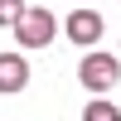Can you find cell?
Segmentation results:
<instances>
[{
    "label": "cell",
    "instance_id": "1",
    "mask_svg": "<svg viewBox=\"0 0 121 121\" xmlns=\"http://www.w3.org/2000/svg\"><path fill=\"white\" fill-rule=\"evenodd\" d=\"M10 29H15V44H19V48H44V44H53L58 19H53V10H39V5L29 10V5H24V15H19Z\"/></svg>",
    "mask_w": 121,
    "mask_h": 121
},
{
    "label": "cell",
    "instance_id": "3",
    "mask_svg": "<svg viewBox=\"0 0 121 121\" xmlns=\"http://www.w3.org/2000/svg\"><path fill=\"white\" fill-rule=\"evenodd\" d=\"M68 39L78 48H92L102 39V15L97 10H68Z\"/></svg>",
    "mask_w": 121,
    "mask_h": 121
},
{
    "label": "cell",
    "instance_id": "7",
    "mask_svg": "<svg viewBox=\"0 0 121 121\" xmlns=\"http://www.w3.org/2000/svg\"><path fill=\"white\" fill-rule=\"evenodd\" d=\"M82 5H87V0H82Z\"/></svg>",
    "mask_w": 121,
    "mask_h": 121
},
{
    "label": "cell",
    "instance_id": "5",
    "mask_svg": "<svg viewBox=\"0 0 121 121\" xmlns=\"http://www.w3.org/2000/svg\"><path fill=\"white\" fill-rule=\"evenodd\" d=\"M82 121H121V107L107 102V97H92V102L82 107Z\"/></svg>",
    "mask_w": 121,
    "mask_h": 121
},
{
    "label": "cell",
    "instance_id": "6",
    "mask_svg": "<svg viewBox=\"0 0 121 121\" xmlns=\"http://www.w3.org/2000/svg\"><path fill=\"white\" fill-rule=\"evenodd\" d=\"M24 15V0H0V24H15Z\"/></svg>",
    "mask_w": 121,
    "mask_h": 121
},
{
    "label": "cell",
    "instance_id": "2",
    "mask_svg": "<svg viewBox=\"0 0 121 121\" xmlns=\"http://www.w3.org/2000/svg\"><path fill=\"white\" fill-rule=\"evenodd\" d=\"M78 78H82L87 92L102 97L107 87H121V58H112V53H87L82 68H78Z\"/></svg>",
    "mask_w": 121,
    "mask_h": 121
},
{
    "label": "cell",
    "instance_id": "4",
    "mask_svg": "<svg viewBox=\"0 0 121 121\" xmlns=\"http://www.w3.org/2000/svg\"><path fill=\"white\" fill-rule=\"evenodd\" d=\"M19 87H29L24 53H0V92H19Z\"/></svg>",
    "mask_w": 121,
    "mask_h": 121
}]
</instances>
